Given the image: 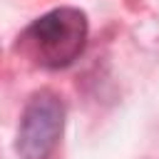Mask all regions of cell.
Wrapping results in <instances>:
<instances>
[{"label": "cell", "instance_id": "6da1fadb", "mask_svg": "<svg viewBox=\"0 0 159 159\" xmlns=\"http://www.w3.org/2000/svg\"><path fill=\"white\" fill-rule=\"evenodd\" d=\"M87 15L77 7H55L40 15L20 35V50L40 67H70L87 45Z\"/></svg>", "mask_w": 159, "mask_h": 159}, {"label": "cell", "instance_id": "7a4b0ae2", "mask_svg": "<svg viewBox=\"0 0 159 159\" xmlns=\"http://www.w3.org/2000/svg\"><path fill=\"white\" fill-rule=\"evenodd\" d=\"M65 127V104L52 92H37L20 117L17 154L20 159H47L57 147Z\"/></svg>", "mask_w": 159, "mask_h": 159}]
</instances>
